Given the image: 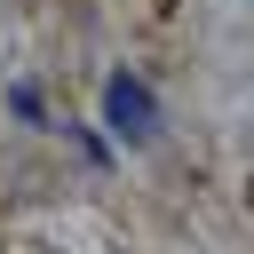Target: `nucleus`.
Masks as SVG:
<instances>
[{
	"label": "nucleus",
	"mask_w": 254,
	"mask_h": 254,
	"mask_svg": "<svg viewBox=\"0 0 254 254\" xmlns=\"http://www.w3.org/2000/svg\"><path fill=\"white\" fill-rule=\"evenodd\" d=\"M103 127L127 135V143H151L159 135V95H151L143 71H111L103 79Z\"/></svg>",
	"instance_id": "nucleus-1"
}]
</instances>
